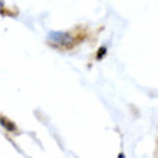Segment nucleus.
Returning <instances> with one entry per match:
<instances>
[{
    "mask_svg": "<svg viewBox=\"0 0 158 158\" xmlns=\"http://www.w3.org/2000/svg\"><path fill=\"white\" fill-rule=\"evenodd\" d=\"M118 158H125V157H124V154H122V152H121V154L118 155Z\"/></svg>",
    "mask_w": 158,
    "mask_h": 158,
    "instance_id": "obj_4",
    "label": "nucleus"
},
{
    "mask_svg": "<svg viewBox=\"0 0 158 158\" xmlns=\"http://www.w3.org/2000/svg\"><path fill=\"white\" fill-rule=\"evenodd\" d=\"M106 46H101L99 49H98V52H96V55H95V58H96V60H102L104 59V56L106 55Z\"/></svg>",
    "mask_w": 158,
    "mask_h": 158,
    "instance_id": "obj_3",
    "label": "nucleus"
},
{
    "mask_svg": "<svg viewBox=\"0 0 158 158\" xmlns=\"http://www.w3.org/2000/svg\"><path fill=\"white\" fill-rule=\"evenodd\" d=\"M86 38V30L85 29H75L73 32H55L49 35V45L58 49H72L78 43Z\"/></svg>",
    "mask_w": 158,
    "mask_h": 158,
    "instance_id": "obj_1",
    "label": "nucleus"
},
{
    "mask_svg": "<svg viewBox=\"0 0 158 158\" xmlns=\"http://www.w3.org/2000/svg\"><path fill=\"white\" fill-rule=\"evenodd\" d=\"M0 122H2V127H3L6 131H9V132H16V131H17L16 124H15V122H12L9 118L2 117V118H0Z\"/></svg>",
    "mask_w": 158,
    "mask_h": 158,
    "instance_id": "obj_2",
    "label": "nucleus"
}]
</instances>
